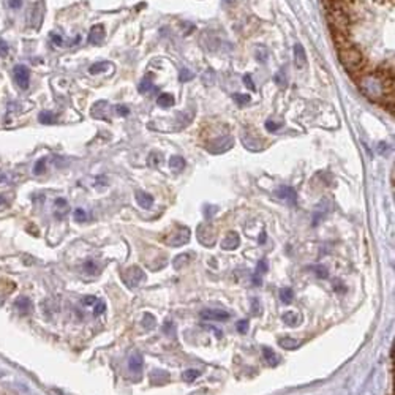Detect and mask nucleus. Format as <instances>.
I'll return each instance as SVG.
<instances>
[{"mask_svg":"<svg viewBox=\"0 0 395 395\" xmlns=\"http://www.w3.org/2000/svg\"><path fill=\"white\" fill-rule=\"evenodd\" d=\"M105 308H106V307H105L103 302H97V304H95V308H94V313H95V315H102V313L105 312Z\"/></svg>","mask_w":395,"mask_h":395,"instance_id":"37","label":"nucleus"},{"mask_svg":"<svg viewBox=\"0 0 395 395\" xmlns=\"http://www.w3.org/2000/svg\"><path fill=\"white\" fill-rule=\"evenodd\" d=\"M128 365H130V370H131V372H134V373L141 372V368H142V357L138 356V354H136V356H131V357H130Z\"/></svg>","mask_w":395,"mask_h":395,"instance_id":"17","label":"nucleus"},{"mask_svg":"<svg viewBox=\"0 0 395 395\" xmlns=\"http://www.w3.org/2000/svg\"><path fill=\"white\" fill-rule=\"evenodd\" d=\"M56 206L60 207V209H65L66 207V201L63 198H58V199H56Z\"/></svg>","mask_w":395,"mask_h":395,"instance_id":"42","label":"nucleus"},{"mask_svg":"<svg viewBox=\"0 0 395 395\" xmlns=\"http://www.w3.org/2000/svg\"><path fill=\"white\" fill-rule=\"evenodd\" d=\"M14 81L18 82V86L22 89V90H26L29 89V82H30V71L26 65H16L14 66Z\"/></svg>","mask_w":395,"mask_h":395,"instance_id":"2","label":"nucleus"},{"mask_svg":"<svg viewBox=\"0 0 395 395\" xmlns=\"http://www.w3.org/2000/svg\"><path fill=\"white\" fill-rule=\"evenodd\" d=\"M237 331L240 334H245L248 331V321H247V319H242V321L237 323Z\"/></svg>","mask_w":395,"mask_h":395,"instance_id":"34","label":"nucleus"},{"mask_svg":"<svg viewBox=\"0 0 395 395\" xmlns=\"http://www.w3.org/2000/svg\"><path fill=\"white\" fill-rule=\"evenodd\" d=\"M97 302H98V300H97L95 296H87V297H84V299H82V304H84V305H87V307L95 305Z\"/></svg>","mask_w":395,"mask_h":395,"instance_id":"35","label":"nucleus"},{"mask_svg":"<svg viewBox=\"0 0 395 395\" xmlns=\"http://www.w3.org/2000/svg\"><path fill=\"white\" fill-rule=\"evenodd\" d=\"M157 105L163 109H169L171 106H174V97L169 94H160L157 98Z\"/></svg>","mask_w":395,"mask_h":395,"instance_id":"12","label":"nucleus"},{"mask_svg":"<svg viewBox=\"0 0 395 395\" xmlns=\"http://www.w3.org/2000/svg\"><path fill=\"white\" fill-rule=\"evenodd\" d=\"M6 207H8V201L3 196H0V211H5Z\"/></svg>","mask_w":395,"mask_h":395,"instance_id":"44","label":"nucleus"},{"mask_svg":"<svg viewBox=\"0 0 395 395\" xmlns=\"http://www.w3.org/2000/svg\"><path fill=\"white\" fill-rule=\"evenodd\" d=\"M232 100H236V103H237L239 106H245V105H248V102H250V95L234 94V95H232Z\"/></svg>","mask_w":395,"mask_h":395,"instance_id":"26","label":"nucleus"},{"mask_svg":"<svg viewBox=\"0 0 395 395\" xmlns=\"http://www.w3.org/2000/svg\"><path fill=\"white\" fill-rule=\"evenodd\" d=\"M193 78H195V74H193L188 68H182L180 73H179V81H180V82H188V81H191Z\"/></svg>","mask_w":395,"mask_h":395,"instance_id":"25","label":"nucleus"},{"mask_svg":"<svg viewBox=\"0 0 395 395\" xmlns=\"http://www.w3.org/2000/svg\"><path fill=\"white\" fill-rule=\"evenodd\" d=\"M16 310L21 313V315H27L30 310H32V304H30V300L26 299V297H19L18 300H16V304H14Z\"/></svg>","mask_w":395,"mask_h":395,"instance_id":"11","label":"nucleus"},{"mask_svg":"<svg viewBox=\"0 0 395 395\" xmlns=\"http://www.w3.org/2000/svg\"><path fill=\"white\" fill-rule=\"evenodd\" d=\"M22 5V0H8V6L13 8V10H18Z\"/></svg>","mask_w":395,"mask_h":395,"instance_id":"38","label":"nucleus"},{"mask_svg":"<svg viewBox=\"0 0 395 395\" xmlns=\"http://www.w3.org/2000/svg\"><path fill=\"white\" fill-rule=\"evenodd\" d=\"M234 144V141L231 136H223L220 139L214 141L212 144H209V150H211L212 154H220V152H226V150H229Z\"/></svg>","mask_w":395,"mask_h":395,"instance_id":"3","label":"nucleus"},{"mask_svg":"<svg viewBox=\"0 0 395 395\" xmlns=\"http://www.w3.org/2000/svg\"><path fill=\"white\" fill-rule=\"evenodd\" d=\"M243 82L247 84V87H248L250 90H255V89H256V87H255V84H253V79H251L250 74H245V76H243Z\"/></svg>","mask_w":395,"mask_h":395,"instance_id":"36","label":"nucleus"},{"mask_svg":"<svg viewBox=\"0 0 395 395\" xmlns=\"http://www.w3.org/2000/svg\"><path fill=\"white\" fill-rule=\"evenodd\" d=\"M106 68H109V63L108 62H97V63H94L89 68V73L90 74H98V73L105 71Z\"/></svg>","mask_w":395,"mask_h":395,"instance_id":"21","label":"nucleus"},{"mask_svg":"<svg viewBox=\"0 0 395 395\" xmlns=\"http://www.w3.org/2000/svg\"><path fill=\"white\" fill-rule=\"evenodd\" d=\"M201 318L207 319V321H225L229 318V313L220 308H207L201 312Z\"/></svg>","mask_w":395,"mask_h":395,"instance_id":"4","label":"nucleus"},{"mask_svg":"<svg viewBox=\"0 0 395 395\" xmlns=\"http://www.w3.org/2000/svg\"><path fill=\"white\" fill-rule=\"evenodd\" d=\"M38 120H40L41 123H43V125H51V123L56 122V115L51 114L49 111H43V113H40Z\"/></svg>","mask_w":395,"mask_h":395,"instance_id":"18","label":"nucleus"},{"mask_svg":"<svg viewBox=\"0 0 395 395\" xmlns=\"http://www.w3.org/2000/svg\"><path fill=\"white\" fill-rule=\"evenodd\" d=\"M283 323L284 324H288V326H297L299 324V316L296 313H292V312H288V313H284L283 315Z\"/></svg>","mask_w":395,"mask_h":395,"instance_id":"19","label":"nucleus"},{"mask_svg":"<svg viewBox=\"0 0 395 395\" xmlns=\"http://www.w3.org/2000/svg\"><path fill=\"white\" fill-rule=\"evenodd\" d=\"M105 40V26L103 24H95L89 32V43L90 45H102Z\"/></svg>","mask_w":395,"mask_h":395,"instance_id":"5","label":"nucleus"},{"mask_svg":"<svg viewBox=\"0 0 395 395\" xmlns=\"http://www.w3.org/2000/svg\"><path fill=\"white\" fill-rule=\"evenodd\" d=\"M240 243V239H239V234L237 232H228V236H226L222 242V248L223 250H236Z\"/></svg>","mask_w":395,"mask_h":395,"instance_id":"8","label":"nucleus"},{"mask_svg":"<svg viewBox=\"0 0 395 395\" xmlns=\"http://www.w3.org/2000/svg\"><path fill=\"white\" fill-rule=\"evenodd\" d=\"M258 271L261 272V274H264V272L267 271V264H266V261H259V264H258Z\"/></svg>","mask_w":395,"mask_h":395,"instance_id":"43","label":"nucleus"},{"mask_svg":"<svg viewBox=\"0 0 395 395\" xmlns=\"http://www.w3.org/2000/svg\"><path fill=\"white\" fill-rule=\"evenodd\" d=\"M264 240H266V234L263 232V234H261V239H259V242H261V243H264Z\"/></svg>","mask_w":395,"mask_h":395,"instance_id":"45","label":"nucleus"},{"mask_svg":"<svg viewBox=\"0 0 395 395\" xmlns=\"http://www.w3.org/2000/svg\"><path fill=\"white\" fill-rule=\"evenodd\" d=\"M280 344L284 349H296L299 346V341L292 340V339H283V340H280Z\"/></svg>","mask_w":395,"mask_h":395,"instance_id":"24","label":"nucleus"},{"mask_svg":"<svg viewBox=\"0 0 395 395\" xmlns=\"http://www.w3.org/2000/svg\"><path fill=\"white\" fill-rule=\"evenodd\" d=\"M280 127H282V123H279V122H274V120H267L266 122V128H267V131H271V133L280 130Z\"/></svg>","mask_w":395,"mask_h":395,"instance_id":"31","label":"nucleus"},{"mask_svg":"<svg viewBox=\"0 0 395 395\" xmlns=\"http://www.w3.org/2000/svg\"><path fill=\"white\" fill-rule=\"evenodd\" d=\"M45 169H46V158H41V160H38V162L35 163V168H33V172H35L37 175H40V174H43V172H45Z\"/></svg>","mask_w":395,"mask_h":395,"instance_id":"27","label":"nucleus"},{"mask_svg":"<svg viewBox=\"0 0 395 395\" xmlns=\"http://www.w3.org/2000/svg\"><path fill=\"white\" fill-rule=\"evenodd\" d=\"M274 81H275V84H279L280 87H284L286 86V76H284V73L283 71H279L274 76Z\"/></svg>","mask_w":395,"mask_h":395,"instance_id":"29","label":"nucleus"},{"mask_svg":"<svg viewBox=\"0 0 395 395\" xmlns=\"http://www.w3.org/2000/svg\"><path fill=\"white\" fill-rule=\"evenodd\" d=\"M277 196L283 201H288L289 204H296V201H297L296 190L291 188V187H280L279 190H277Z\"/></svg>","mask_w":395,"mask_h":395,"instance_id":"6","label":"nucleus"},{"mask_svg":"<svg viewBox=\"0 0 395 395\" xmlns=\"http://www.w3.org/2000/svg\"><path fill=\"white\" fill-rule=\"evenodd\" d=\"M155 326V316L154 315H150V313H146L144 316H142V327L144 329H152V327Z\"/></svg>","mask_w":395,"mask_h":395,"instance_id":"23","label":"nucleus"},{"mask_svg":"<svg viewBox=\"0 0 395 395\" xmlns=\"http://www.w3.org/2000/svg\"><path fill=\"white\" fill-rule=\"evenodd\" d=\"M292 297H294V294H292V289L291 288H283L280 291V299H282L283 304H291Z\"/></svg>","mask_w":395,"mask_h":395,"instance_id":"22","label":"nucleus"},{"mask_svg":"<svg viewBox=\"0 0 395 395\" xmlns=\"http://www.w3.org/2000/svg\"><path fill=\"white\" fill-rule=\"evenodd\" d=\"M234 0H223V3H232Z\"/></svg>","mask_w":395,"mask_h":395,"instance_id":"46","label":"nucleus"},{"mask_svg":"<svg viewBox=\"0 0 395 395\" xmlns=\"http://www.w3.org/2000/svg\"><path fill=\"white\" fill-rule=\"evenodd\" d=\"M188 239H190V231H188V228H180L169 239V243H171V245H174V247H179V245H183V243H187Z\"/></svg>","mask_w":395,"mask_h":395,"instance_id":"7","label":"nucleus"},{"mask_svg":"<svg viewBox=\"0 0 395 395\" xmlns=\"http://www.w3.org/2000/svg\"><path fill=\"white\" fill-rule=\"evenodd\" d=\"M84 269H86L87 274H95L97 272V264L94 261H87L86 264H84Z\"/></svg>","mask_w":395,"mask_h":395,"instance_id":"33","label":"nucleus"},{"mask_svg":"<svg viewBox=\"0 0 395 395\" xmlns=\"http://www.w3.org/2000/svg\"><path fill=\"white\" fill-rule=\"evenodd\" d=\"M74 220H76V222H86L87 220L86 211H82V209H76V211H74Z\"/></svg>","mask_w":395,"mask_h":395,"instance_id":"30","label":"nucleus"},{"mask_svg":"<svg viewBox=\"0 0 395 395\" xmlns=\"http://www.w3.org/2000/svg\"><path fill=\"white\" fill-rule=\"evenodd\" d=\"M199 375H201V372H199V370H195V368H190V370H185V372H183V375H182V378H183V380H185V381H187V383H193V381H195V380H196V378L199 376Z\"/></svg>","mask_w":395,"mask_h":395,"instance_id":"20","label":"nucleus"},{"mask_svg":"<svg viewBox=\"0 0 395 395\" xmlns=\"http://www.w3.org/2000/svg\"><path fill=\"white\" fill-rule=\"evenodd\" d=\"M294 57H296V63L299 68H304L307 63V56H305V49L302 45L294 46Z\"/></svg>","mask_w":395,"mask_h":395,"instance_id":"10","label":"nucleus"},{"mask_svg":"<svg viewBox=\"0 0 395 395\" xmlns=\"http://www.w3.org/2000/svg\"><path fill=\"white\" fill-rule=\"evenodd\" d=\"M263 354H264V359H266V362L271 365V367H275L277 364H279V357H277L275 352L271 349V348H267L264 346L263 348Z\"/></svg>","mask_w":395,"mask_h":395,"instance_id":"14","label":"nucleus"},{"mask_svg":"<svg viewBox=\"0 0 395 395\" xmlns=\"http://www.w3.org/2000/svg\"><path fill=\"white\" fill-rule=\"evenodd\" d=\"M160 160H162V155H160V154L158 155L157 154H152V155H150V165H152V166L158 165Z\"/></svg>","mask_w":395,"mask_h":395,"instance_id":"41","label":"nucleus"},{"mask_svg":"<svg viewBox=\"0 0 395 395\" xmlns=\"http://www.w3.org/2000/svg\"><path fill=\"white\" fill-rule=\"evenodd\" d=\"M0 395H5V394H2V392H0Z\"/></svg>","mask_w":395,"mask_h":395,"instance_id":"47","label":"nucleus"},{"mask_svg":"<svg viewBox=\"0 0 395 395\" xmlns=\"http://www.w3.org/2000/svg\"><path fill=\"white\" fill-rule=\"evenodd\" d=\"M169 168L175 172H180L183 168H185V160L179 155H174L169 158Z\"/></svg>","mask_w":395,"mask_h":395,"instance_id":"13","label":"nucleus"},{"mask_svg":"<svg viewBox=\"0 0 395 395\" xmlns=\"http://www.w3.org/2000/svg\"><path fill=\"white\" fill-rule=\"evenodd\" d=\"M144 279H146V275L139 267H130L128 271L123 274V282L130 288H136Z\"/></svg>","mask_w":395,"mask_h":395,"instance_id":"1","label":"nucleus"},{"mask_svg":"<svg viewBox=\"0 0 395 395\" xmlns=\"http://www.w3.org/2000/svg\"><path fill=\"white\" fill-rule=\"evenodd\" d=\"M51 40H53V43L57 45V46H60V45L63 43L62 37H60V35H57V33H51Z\"/></svg>","mask_w":395,"mask_h":395,"instance_id":"40","label":"nucleus"},{"mask_svg":"<svg viewBox=\"0 0 395 395\" xmlns=\"http://www.w3.org/2000/svg\"><path fill=\"white\" fill-rule=\"evenodd\" d=\"M136 201L142 209H150L154 206V198L146 191H136Z\"/></svg>","mask_w":395,"mask_h":395,"instance_id":"9","label":"nucleus"},{"mask_svg":"<svg viewBox=\"0 0 395 395\" xmlns=\"http://www.w3.org/2000/svg\"><path fill=\"white\" fill-rule=\"evenodd\" d=\"M190 261H191V255L190 253L179 255L177 258L174 259V267L175 269H182V267H185L187 264H190Z\"/></svg>","mask_w":395,"mask_h":395,"instance_id":"16","label":"nucleus"},{"mask_svg":"<svg viewBox=\"0 0 395 395\" xmlns=\"http://www.w3.org/2000/svg\"><path fill=\"white\" fill-rule=\"evenodd\" d=\"M313 271H315V274L319 277V279H327V277H329V271H327L324 266H315Z\"/></svg>","mask_w":395,"mask_h":395,"instance_id":"28","label":"nucleus"},{"mask_svg":"<svg viewBox=\"0 0 395 395\" xmlns=\"http://www.w3.org/2000/svg\"><path fill=\"white\" fill-rule=\"evenodd\" d=\"M8 54V45L5 43V40H0V56L5 57Z\"/></svg>","mask_w":395,"mask_h":395,"instance_id":"39","label":"nucleus"},{"mask_svg":"<svg viewBox=\"0 0 395 395\" xmlns=\"http://www.w3.org/2000/svg\"><path fill=\"white\" fill-rule=\"evenodd\" d=\"M115 111H117V114L122 115V117H127V115L130 114V109H128L127 106H123V105L115 106Z\"/></svg>","mask_w":395,"mask_h":395,"instance_id":"32","label":"nucleus"},{"mask_svg":"<svg viewBox=\"0 0 395 395\" xmlns=\"http://www.w3.org/2000/svg\"><path fill=\"white\" fill-rule=\"evenodd\" d=\"M155 90V86H154V82H152V78L150 76H146L144 79H142L139 82V94H149V92H152Z\"/></svg>","mask_w":395,"mask_h":395,"instance_id":"15","label":"nucleus"}]
</instances>
